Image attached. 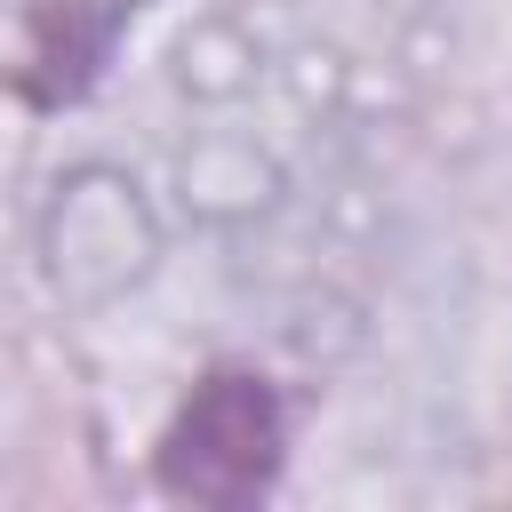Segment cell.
<instances>
[{
    "instance_id": "cell-1",
    "label": "cell",
    "mask_w": 512,
    "mask_h": 512,
    "mask_svg": "<svg viewBox=\"0 0 512 512\" xmlns=\"http://www.w3.org/2000/svg\"><path fill=\"white\" fill-rule=\"evenodd\" d=\"M280 472V400L264 376L216 368L160 440V480L192 504H248Z\"/></svg>"
}]
</instances>
